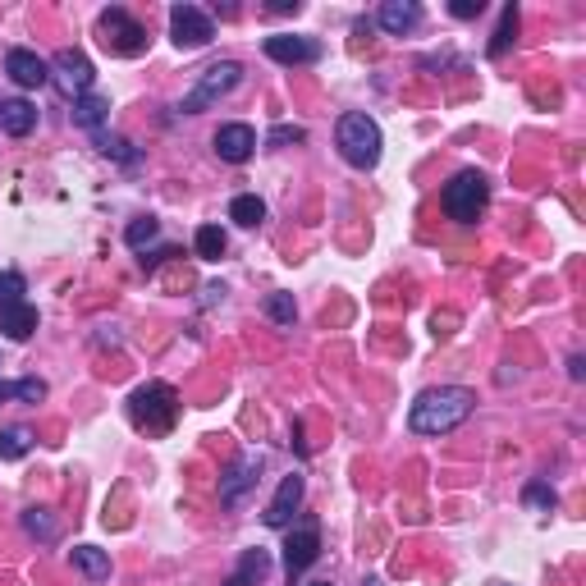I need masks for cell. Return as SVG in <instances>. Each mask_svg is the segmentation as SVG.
Wrapping results in <instances>:
<instances>
[{"label": "cell", "mask_w": 586, "mask_h": 586, "mask_svg": "<svg viewBox=\"0 0 586 586\" xmlns=\"http://www.w3.org/2000/svg\"><path fill=\"white\" fill-rule=\"evenodd\" d=\"M477 413V394L467 385H435V390H422L408 408V431L413 435H449Z\"/></svg>", "instance_id": "6da1fadb"}, {"label": "cell", "mask_w": 586, "mask_h": 586, "mask_svg": "<svg viewBox=\"0 0 586 586\" xmlns=\"http://www.w3.org/2000/svg\"><path fill=\"white\" fill-rule=\"evenodd\" d=\"M179 390L165 385V380H147L129 394V422L138 426L142 435H170L174 422H179Z\"/></svg>", "instance_id": "7a4b0ae2"}, {"label": "cell", "mask_w": 586, "mask_h": 586, "mask_svg": "<svg viewBox=\"0 0 586 586\" xmlns=\"http://www.w3.org/2000/svg\"><path fill=\"white\" fill-rule=\"evenodd\" d=\"M335 147L353 170H376L385 138H380V124L371 120V115L348 110V115H339V124H335Z\"/></svg>", "instance_id": "3957f363"}, {"label": "cell", "mask_w": 586, "mask_h": 586, "mask_svg": "<svg viewBox=\"0 0 586 586\" xmlns=\"http://www.w3.org/2000/svg\"><path fill=\"white\" fill-rule=\"evenodd\" d=\"M440 207H445V216L458 220V225H477L481 211L490 207V179L481 170L454 174L445 184V193H440Z\"/></svg>", "instance_id": "277c9868"}, {"label": "cell", "mask_w": 586, "mask_h": 586, "mask_svg": "<svg viewBox=\"0 0 586 586\" xmlns=\"http://www.w3.org/2000/svg\"><path fill=\"white\" fill-rule=\"evenodd\" d=\"M239 83H243V65H239V60H220V65H211V69H202V74H197V83L184 92L179 110H184V115H202V110H211L216 101H225Z\"/></svg>", "instance_id": "5b68a950"}, {"label": "cell", "mask_w": 586, "mask_h": 586, "mask_svg": "<svg viewBox=\"0 0 586 586\" xmlns=\"http://www.w3.org/2000/svg\"><path fill=\"white\" fill-rule=\"evenodd\" d=\"M97 37H101V46H106L110 55H124V60H133V55H142L147 51V28H142L138 19H133L124 5H110V10H101V19H97Z\"/></svg>", "instance_id": "8992f818"}, {"label": "cell", "mask_w": 586, "mask_h": 586, "mask_svg": "<svg viewBox=\"0 0 586 586\" xmlns=\"http://www.w3.org/2000/svg\"><path fill=\"white\" fill-rule=\"evenodd\" d=\"M170 37L179 51H202L216 37V19L202 5H174L170 10Z\"/></svg>", "instance_id": "52a82bcc"}, {"label": "cell", "mask_w": 586, "mask_h": 586, "mask_svg": "<svg viewBox=\"0 0 586 586\" xmlns=\"http://www.w3.org/2000/svg\"><path fill=\"white\" fill-rule=\"evenodd\" d=\"M51 78L55 87L65 92V97H87L92 92V83H97V69H92V60H87L83 51H74V46H65V51H55L51 60Z\"/></svg>", "instance_id": "ba28073f"}, {"label": "cell", "mask_w": 586, "mask_h": 586, "mask_svg": "<svg viewBox=\"0 0 586 586\" xmlns=\"http://www.w3.org/2000/svg\"><path fill=\"white\" fill-rule=\"evenodd\" d=\"M261 467H266V454H243V458H234V463H229V472L220 477V504H225V509H239L243 495L257 486Z\"/></svg>", "instance_id": "9c48e42d"}, {"label": "cell", "mask_w": 586, "mask_h": 586, "mask_svg": "<svg viewBox=\"0 0 586 586\" xmlns=\"http://www.w3.org/2000/svg\"><path fill=\"white\" fill-rule=\"evenodd\" d=\"M303 495H307V477L303 472H289V477L280 481V490H275V500L266 504V513H261V522L271 527V532H280V527H289L293 513L303 509Z\"/></svg>", "instance_id": "30bf717a"}, {"label": "cell", "mask_w": 586, "mask_h": 586, "mask_svg": "<svg viewBox=\"0 0 586 586\" xmlns=\"http://www.w3.org/2000/svg\"><path fill=\"white\" fill-rule=\"evenodd\" d=\"M261 51L271 55L275 65H316V60L326 55L316 37H293V33H275V37H266V42H261Z\"/></svg>", "instance_id": "8fae6325"}, {"label": "cell", "mask_w": 586, "mask_h": 586, "mask_svg": "<svg viewBox=\"0 0 586 586\" xmlns=\"http://www.w3.org/2000/svg\"><path fill=\"white\" fill-rule=\"evenodd\" d=\"M316 559H321V532H316V522H307V527H298V532L284 541V573H289V582L303 577Z\"/></svg>", "instance_id": "7c38bea8"}, {"label": "cell", "mask_w": 586, "mask_h": 586, "mask_svg": "<svg viewBox=\"0 0 586 586\" xmlns=\"http://www.w3.org/2000/svg\"><path fill=\"white\" fill-rule=\"evenodd\" d=\"M211 147H216L220 161L243 165V161H252V152H257V129H252V124H220Z\"/></svg>", "instance_id": "4fadbf2b"}, {"label": "cell", "mask_w": 586, "mask_h": 586, "mask_svg": "<svg viewBox=\"0 0 586 586\" xmlns=\"http://www.w3.org/2000/svg\"><path fill=\"white\" fill-rule=\"evenodd\" d=\"M5 74H10L14 87H42V83H51V65H46L37 51H28V46H14V51L5 55Z\"/></svg>", "instance_id": "5bb4252c"}, {"label": "cell", "mask_w": 586, "mask_h": 586, "mask_svg": "<svg viewBox=\"0 0 586 586\" xmlns=\"http://www.w3.org/2000/svg\"><path fill=\"white\" fill-rule=\"evenodd\" d=\"M376 23H380V33L408 37V33H417V23H422V5H417V0H385Z\"/></svg>", "instance_id": "9a60e30c"}, {"label": "cell", "mask_w": 586, "mask_h": 586, "mask_svg": "<svg viewBox=\"0 0 586 586\" xmlns=\"http://www.w3.org/2000/svg\"><path fill=\"white\" fill-rule=\"evenodd\" d=\"M266 573H271V550H243V559H239V568L225 577V586H261L266 582Z\"/></svg>", "instance_id": "2e32d148"}, {"label": "cell", "mask_w": 586, "mask_h": 586, "mask_svg": "<svg viewBox=\"0 0 586 586\" xmlns=\"http://www.w3.org/2000/svg\"><path fill=\"white\" fill-rule=\"evenodd\" d=\"M0 129L10 133V138H28V133L37 129V110L28 106V101H0Z\"/></svg>", "instance_id": "e0dca14e"}, {"label": "cell", "mask_w": 586, "mask_h": 586, "mask_svg": "<svg viewBox=\"0 0 586 586\" xmlns=\"http://www.w3.org/2000/svg\"><path fill=\"white\" fill-rule=\"evenodd\" d=\"M106 120H110V101H106V97L87 92V97L74 101V124H78V129L101 133V129H106Z\"/></svg>", "instance_id": "ac0fdd59"}, {"label": "cell", "mask_w": 586, "mask_h": 586, "mask_svg": "<svg viewBox=\"0 0 586 586\" xmlns=\"http://www.w3.org/2000/svg\"><path fill=\"white\" fill-rule=\"evenodd\" d=\"M0 330L14 339V344H23V339H33L37 330V307L33 303H19V307H5L0 312Z\"/></svg>", "instance_id": "d6986e66"}, {"label": "cell", "mask_w": 586, "mask_h": 586, "mask_svg": "<svg viewBox=\"0 0 586 586\" xmlns=\"http://www.w3.org/2000/svg\"><path fill=\"white\" fill-rule=\"evenodd\" d=\"M74 568L87 582H110V554L97 545H74Z\"/></svg>", "instance_id": "ffe728a7"}, {"label": "cell", "mask_w": 586, "mask_h": 586, "mask_svg": "<svg viewBox=\"0 0 586 586\" xmlns=\"http://www.w3.org/2000/svg\"><path fill=\"white\" fill-rule=\"evenodd\" d=\"M42 403L46 399V380L23 376V380H0V403Z\"/></svg>", "instance_id": "44dd1931"}, {"label": "cell", "mask_w": 586, "mask_h": 586, "mask_svg": "<svg viewBox=\"0 0 586 586\" xmlns=\"http://www.w3.org/2000/svg\"><path fill=\"white\" fill-rule=\"evenodd\" d=\"M33 431H28V426H5V431H0V458H5V463H19V458H28L33 454Z\"/></svg>", "instance_id": "7402d4cb"}, {"label": "cell", "mask_w": 586, "mask_h": 586, "mask_svg": "<svg viewBox=\"0 0 586 586\" xmlns=\"http://www.w3.org/2000/svg\"><path fill=\"white\" fill-rule=\"evenodd\" d=\"M229 220H239L243 229H257L261 220H266V202H261L257 193H239L229 202Z\"/></svg>", "instance_id": "603a6c76"}, {"label": "cell", "mask_w": 586, "mask_h": 586, "mask_svg": "<svg viewBox=\"0 0 586 586\" xmlns=\"http://www.w3.org/2000/svg\"><path fill=\"white\" fill-rule=\"evenodd\" d=\"M513 37H518V5H504V10H500V28H495V37H490L486 51L500 60V55L513 46Z\"/></svg>", "instance_id": "cb8c5ba5"}, {"label": "cell", "mask_w": 586, "mask_h": 586, "mask_svg": "<svg viewBox=\"0 0 586 586\" xmlns=\"http://www.w3.org/2000/svg\"><path fill=\"white\" fill-rule=\"evenodd\" d=\"M193 248H197V257H202V261H220V257H225V248H229L225 229H220V225H202V229H197V239H193Z\"/></svg>", "instance_id": "d4e9b609"}, {"label": "cell", "mask_w": 586, "mask_h": 586, "mask_svg": "<svg viewBox=\"0 0 586 586\" xmlns=\"http://www.w3.org/2000/svg\"><path fill=\"white\" fill-rule=\"evenodd\" d=\"M23 532H28V536H37V541H46V545H51L55 536H60V522H55V518H51V513H46V509H23Z\"/></svg>", "instance_id": "484cf974"}, {"label": "cell", "mask_w": 586, "mask_h": 586, "mask_svg": "<svg viewBox=\"0 0 586 586\" xmlns=\"http://www.w3.org/2000/svg\"><path fill=\"white\" fill-rule=\"evenodd\" d=\"M152 239H161V220H152V216H138L129 229H124V243H129L133 252H142Z\"/></svg>", "instance_id": "4316f807"}, {"label": "cell", "mask_w": 586, "mask_h": 586, "mask_svg": "<svg viewBox=\"0 0 586 586\" xmlns=\"http://www.w3.org/2000/svg\"><path fill=\"white\" fill-rule=\"evenodd\" d=\"M23 293H28V280H23L19 271H0V312H5V307L28 303Z\"/></svg>", "instance_id": "83f0119b"}, {"label": "cell", "mask_w": 586, "mask_h": 586, "mask_svg": "<svg viewBox=\"0 0 586 586\" xmlns=\"http://www.w3.org/2000/svg\"><path fill=\"white\" fill-rule=\"evenodd\" d=\"M266 316H271L275 326H293V316H298L293 293H271V298H266Z\"/></svg>", "instance_id": "f1b7e54d"}, {"label": "cell", "mask_w": 586, "mask_h": 586, "mask_svg": "<svg viewBox=\"0 0 586 586\" xmlns=\"http://www.w3.org/2000/svg\"><path fill=\"white\" fill-rule=\"evenodd\" d=\"M92 138H97L101 156H115L120 165H133V161H138V156L129 152V142H124V138H115V133H106V129H101V133H92Z\"/></svg>", "instance_id": "f546056e"}, {"label": "cell", "mask_w": 586, "mask_h": 586, "mask_svg": "<svg viewBox=\"0 0 586 586\" xmlns=\"http://www.w3.org/2000/svg\"><path fill=\"white\" fill-rule=\"evenodd\" d=\"M522 500L532 504V509H545V513H550V509H554V504H559V495H554V490H550V486H545V481H532V486L522 490Z\"/></svg>", "instance_id": "4dcf8cb0"}, {"label": "cell", "mask_w": 586, "mask_h": 586, "mask_svg": "<svg viewBox=\"0 0 586 586\" xmlns=\"http://www.w3.org/2000/svg\"><path fill=\"white\" fill-rule=\"evenodd\" d=\"M289 142H307L303 124H275L271 138H266V147H289Z\"/></svg>", "instance_id": "1f68e13d"}, {"label": "cell", "mask_w": 586, "mask_h": 586, "mask_svg": "<svg viewBox=\"0 0 586 586\" xmlns=\"http://www.w3.org/2000/svg\"><path fill=\"white\" fill-rule=\"evenodd\" d=\"M449 14H454V19H481V14H486V0H454Z\"/></svg>", "instance_id": "d6a6232c"}, {"label": "cell", "mask_w": 586, "mask_h": 586, "mask_svg": "<svg viewBox=\"0 0 586 586\" xmlns=\"http://www.w3.org/2000/svg\"><path fill=\"white\" fill-rule=\"evenodd\" d=\"M174 252H179V248H174V243H161V248H156V252H142V271H156V266H161L165 257H174Z\"/></svg>", "instance_id": "836d02e7"}, {"label": "cell", "mask_w": 586, "mask_h": 586, "mask_svg": "<svg viewBox=\"0 0 586 586\" xmlns=\"http://www.w3.org/2000/svg\"><path fill=\"white\" fill-rule=\"evenodd\" d=\"M568 376H573V380H582V376H586V367H582V353H573V358H568Z\"/></svg>", "instance_id": "e575fe53"}, {"label": "cell", "mask_w": 586, "mask_h": 586, "mask_svg": "<svg viewBox=\"0 0 586 586\" xmlns=\"http://www.w3.org/2000/svg\"><path fill=\"white\" fill-rule=\"evenodd\" d=\"M271 10H275V14H293V10H298V0H275Z\"/></svg>", "instance_id": "d590c367"}, {"label": "cell", "mask_w": 586, "mask_h": 586, "mask_svg": "<svg viewBox=\"0 0 586 586\" xmlns=\"http://www.w3.org/2000/svg\"><path fill=\"white\" fill-rule=\"evenodd\" d=\"M362 586H385V582H380V577H367V582H362Z\"/></svg>", "instance_id": "8d00e7d4"}, {"label": "cell", "mask_w": 586, "mask_h": 586, "mask_svg": "<svg viewBox=\"0 0 586 586\" xmlns=\"http://www.w3.org/2000/svg\"><path fill=\"white\" fill-rule=\"evenodd\" d=\"M307 586H335V582H326V577H321V582H307Z\"/></svg>", "instance_id": "74e56055"}]
</instances>
